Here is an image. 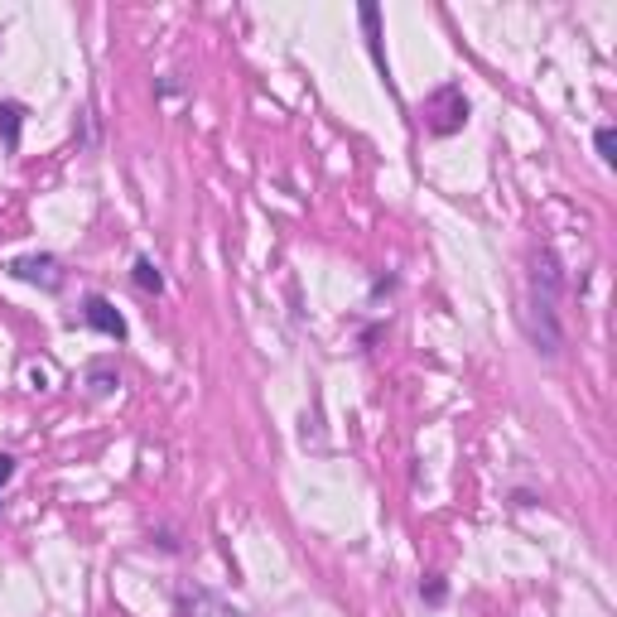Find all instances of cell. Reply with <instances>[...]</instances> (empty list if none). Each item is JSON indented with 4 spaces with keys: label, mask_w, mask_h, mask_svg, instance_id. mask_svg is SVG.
Returning a JSON list of instances; mask_svg holds the SVG:
<instances>
[{
    "label": "cell",
    "mask_w": 617,
    "mask_h": 617,
    "mask_svg": "<svg viewBox=\"0 0 617 617\" xmlns=\"http://www.w3.org/2000/svg\"><path fill=\"white\" fill-rule=\"evenodd\" d=\"M560 290H564L560 261L550 251H540L536 270H531V299H526V333H531L536 352H545V357H560V348H564Z\"/></svg>",
    "instance_id": "1"
},
{
    "label": "cell",
    "mask_w": 617,
    "mask_h": 617,
    "mask_svg": "<svg viewBox=\"0 0 617 617\" xmlns=\"http://www.w3.org/2000/svg\"><path fill=\"white\" fill-rule=\"evenodd\" d=\"M425 126H430V135H454L468 126V97L458 82H444L425 97Z\"/></svg>",
    "instance_id": "2"
},
{
    "label": "cell",
    "mask_w": 617,
    "mask_h": 617,
    "mask_svg": "<svg viewBox=\"0 0 617 617\" xmlns=\"http://www.w3.org/2000/svg\"><path fill=\"white\" fill-rule=\"evenodd\" d=\"M10 275L25 280V285H39V290H63V280H68L63 261L49 256V251H39V256H15V261H10Z\"/></svg>",
    "instance_id": "3"
},
{
    "label": "cell",
    "mask_w": 617,
    "mask_h": 617,
    "mask_svg": "<svg viewBox=\"0 0 617 617\" xmlns=\"http://www.w3.org/2000/svg\"><path fill=\"white\" fill-rule=\"evenodd\" d=\"M82 319H87V328H97L102 338H116V343H126V319H121V309L111 304V299H102V295H87L82 299Z\"/></svg>",
    "instance_id": "4"
},
{
    "label": "cell",
    "mask_w": 617,
    "mask_h": 617,
    "mask_svg": "<svg viewBox=\"0 0 617 617\" xmlns=\"http://www.w3.org/2000/svg\"><path fill=\"white\" fill-rule=\"evenodd\" d=\"M184 613L188 617H246L242 608H232L227 598H217V593H208V589L184 593Z\"/></svg>",
    "instance_id": "5"
},
{
    "label": "cell",
    "mask_w": 617,
    "mask_h": 617,
    "mask_svg": "<svg viewBox=\"0 0 617 617\" xmlns=\"http://www.w3.org/2000/svg\"><path fill=\"white\" fill-rule=\"evenodd\" d=\"M357 20H362V29H367V49H372V58H376V73H381L386 87H391V63H386V54H381V10H376V5H362Z\"/></svg>",
    "instance_id": "6"
},
{
    "label": "cell",
    "mask_w": 617,
    "mask_h": 617,
    "mask_svg": "<svg viewBox=\"0 0 617 617\" xmlns=\"http://www.w3.org/2000/svg\"><path fill=\"white\" fill-rule=\"evenodd\" d=\"M20 126H25V107L20 102H0V140H5V150H20Z\"/></svg>",
    "instance_id": "7"
},
{
    "label": "cell",
    "mask_w": 617,
    "mask_h": 617,
    "mask_svg": "<svg viewBox=\"0 0 617 617\" xmlns=\"http://www.w3.org/2000/svg\"><path fill=\"white\" fill-rule=\"evenodd\" d=\"M116 386H121V376H116L111 362H97V367L87 372V391H92V396H111Z\"/></svg>",
    "instance_id": "8"
},
{
    "label": "cell",
    "mask_w": 617,
    "mask_h": 617,
    "mask_svg": "<svg viewBox=\"0 0 617 617\" xmlns=\"http://www.w3.org/2000/svg\"><path fill=\"white\" fill-rule=\"evenodd\" d=\"M135 285H140L145 295H160L164 290V275H160V266H155L150 256H135Z\"/></svg>",
    "instance_id": "9"
},
{
    "label": "cell",
    "mask_w": 617,
    "mask_h": 617,
    "mask_svg": "<svg viewBox=\"0 0 617 617\" xmlns=\"http://www.w3.org/2000/svg\"><path fill=\"white\" fill-rule=\"evenodd\" d=\"M593 145H598V160L603 164L617 160V131L613 126H598V131H593Z\"/></svg>",
    "instance_id": "10"
},
{
    "label": "cell",
    "mask_w": 617,
    "mask_h": 617,
    "mask_svg": "<svg viewBox=\"0 0 617 617\" xmlns=\"http://www.w3.org/2000/svg\"><path fill=\"white\" fill-rule=\"evenodd\" d=\"M420 598H425V603H444V598H449V589H444V579H425V584H420Z\"/></svg>",
    "instance_id": "11"
},
{
    "label": "cell",
    "mask_w": 617,
    "mask_h": 617,
    "mask_svg": "<svg viewBox=\"0 0 617 617\" xmlns=\"http://www.w3.org/2000/svg\"><path fill=\"white\" fill-rule=\"evenodd\" d=\"M10 478H15V458H10V454H0V487L10 483Z\"/></svg>",
    "instance_id": "12"
}]
</instances>
